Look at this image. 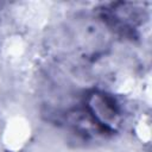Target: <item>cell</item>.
Instances as JSON below:
<instances>
[{"label":"cell","mask_w":152,"mask_h":152,"mask_svg":"<svg viewBox=\"0 0 152 152\" xmlns=\"http://www.w3.org/2000/svg\"><path fill=\"white\" fill-rule=\"evenodd\" d=\"M31 127L24 118L10 119L2 131V144L8 151L21 150L30 139Z\"/></svg>","instance_id":"obj_1"}]
</instances>
